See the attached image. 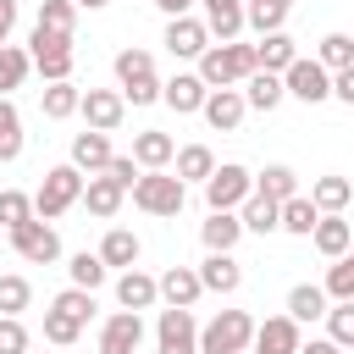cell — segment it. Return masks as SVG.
<instances>
[{
	"label": "cell",
	"instance_id": "d590c367",
	"mask_svg": "<svg viewBox=\"0 0 354 354\" xmlns=\"http://www.w3.org/2000/svg\"><path fill=\"white\" fill-rule=\"evenodd\" d=\"M28 72H33V55H28V50H17V44H6V50H0V94L11 100V88H22V83H28Z\"/></svg>",
	"mask_w": 354,
	"mask_h": 354
},
{
	"label": "cell",
	"instance_id": "ab89813d",
	"mask_svg": "<svg viewBox=\"0 0 354 354\" xmlns=\"http://www.w3.org/2000/svg\"><path fill=\"white\" fill-rule=\"evenodd\" d=\"M321 288H326V299H337V304H343V299H354V249H348L343 260H332V266H326V282H321Z\"/></svg>",
	"mask_w": 354,
	"mask_h": 354
},
{
	"label": "cell",
	"instance_id": "5bb4252c",
	"mask_svg": "<svg viewBox=\"0 0 354 354\" xmlns=\"http://www.w3.org/2000/svg\"><path fill=\"white\" fill-rule=\"evenodd\" d=\"M199 6H205V28H210L216 44H232V39L249 28V17H243L249 0H199Z\"/></svg>",
	"mask_w": 354,
	"mask_h": 354
},
{
	"label": "cell",
	"instance_id": "f546056e",
	"mask_svg": "<svg viewBox=\"0 0 354 354\" xmlns=\"http://www.w3.org/2000/svg\"><path fill=\"white\" fill-rule=\"evenodd\" d=\"M326 288H315V282H299V288H288V315L304 326V321H326Z\"/></svg>",
	"mask_w": 354,
	"mask_h": 354
},
{
	"label": "cell",
	"instance_id": "9f6ffc18",
	"mask_svg": "<svg viewBox=\"0 0 354 354\" xmlns=\"http://www.w3.org/2000/svg\"><path fill=\"white\" fill-rule=\"evenodd\" d=\"M271 6H282V11H293V0H271Z\"/></svg>",
	"mask_w": 354,
	"mask_h": 354
},
{
	"label": "cell",
	"instance_id": "db71d44e",
	"mask_svg": "<svg viewBox=\"0 0 354 354\" xmlns=\"http://www.w3.org/2000/svg\"><path fill=\"white\" fill-rule=\"evenodd\" d=\"M155 6H160L166 22H171V17H188V6H199V0H155Z\"/></svg>",
	"mask_w": 354,
	"mask_h": 354
},
{
	"label": "cell",
	"instance_id": "d6986e66",
	"mask_svg": "<svg viewBox=\"0 0 354 354\" xmlns=\"http://www.w3.org/2000/svg\"><path fill=\"white\" fill-rule=\"evenodd\" d=\"M111 160H116V149H111V133H94V127H88V133H77V138H72V166H77V171L100 177Z\"/></svg>",
	"mask_w": 354,
	"mask_h": 354
},
{
	"label": "cell",
	"instance_id": "f907efd6",
	"mask_svg": "<svg viewBox=\"0 0 354 354\" xmlns=\"http://www.w3.org/2000/svg\"><path fill=\"white\" fill-rule=\"evenodd\" d=\"M332 100L354 105V66H348V72H332Z\"/></svg>",
	"mask_w": 354,
	"mask_h": 354
},
{
	"label": "cell",
	"instance_id": "ac0fdd59",
	"mask_svg": "<svg viewBox=\"0 0 354 354\" xmlns=\"http://www.w3.org/2000/svg\"><path fill=\"white\" fill-rule=\"evenodd\" d=\"M199 293H205L199 266H166V277H160V299H166L171 310H194Z\"/></svg>",
	"mask_w": 354,
	"mask_h": 354
},
{
	"label": "cell",
	"instance_id": "e575fe53",
	"mask_svg": "<svg viewBox=\"0 0 354 354\" xmlns=\"http://www.w3.org/2000/svg\"><path fill=\"white\" fill-rule=\"evenodd\" d=\"M22 155V111L0 94V166H11Z\"/></svg>",
	"mask_w": 354,
	"mask_h": 354
},
{
	"label": "cell",
	"instance_id": "1f68e13d",
	"mask_svg": "<svg viewBox=\"0 0 354 354\" xmlns=\"http://www.w3.org/2000/svg\"><path fill=\"white\" fill-rule=\"evenodd\" d=\"M39 105H44V116H50V122H66V116H77V105H83V88H77V83H44Z\"/></svg>",
	"mask_w": 354,
	"mask_h": 354
},
{
	"label": "cell",
	"instance_id": "7402d4cb",
	"mask_svg": "<svg viewBox=\"0 0 354 354\" xmlns=\"http://www.w3.org/2000/svg\"><path fill=\"white\" fill-rule=\"evenodd\" d=\"M155 299H160V277H149V271H138V266L116 277V304H122V310H149Z\"/></svg>",
	"mask_w": 354,
	"mask_h": 354
},
{
	"label": "cell",
	"instance_id": "d6a6232c",
	"mask_svg": "<svg viewBox=\"0 0 354 354\" xmlns=\"http://www.w3.org/2000/svg\"><path fill=\"white\" fill-rule=\"evenodd\" d=\"M254 194L288 205V199L299 194V171H293V166H266V171H254Z\"/></svg>",
	"mask_w": 354,
	"mask_h": 354
},
{
	"label": "cell",
	"instance_id": "60d3db41",
	"mask_svg": "<svg viewBox=\"0 0 354 354\" xmlns=\"http://www.w3.org/2000/svg\"><path fill=\"white\" fill-rule=\"evenodd\" d=\"M28 55H33V61H44V55H77V50H72V33L33 28V39H28Z\"/></svg>",
	"mask_w": 354,
	"mask_h": 354
},
{
	"label": "cell",
	"instance_id": "8992f818",
	"mask_svg": "<svg viewBox=\"0 0 354 354\" xmlns=\"http://www.w3.org/2000/svg\"><path fill=\"white\" fill-rule=\"evenodd\" d=\"M249 194H254V171L238 166V160H221L216 177L205 183V205H210V210H243Z\"/></svg>",
	"mask_w": 354,
	"mask_h": 354
},
{
	"label": "cell",
	"instance_id": "b9f144b4",
	"mask_svg": "<svg viewBox=\"0 0 354 354\" xmlns=\"http://www.w3.org/2000/svg\"><path fill=\"white\" fill-rule=\"evenodd\" d=\"M50 310H61V315H72V321L88 326V315H94V293H88V288H61V293L50 299Z\"/></svg>",
	"mask_w": 354,
	"mask_h": 354
},
{
	"label": "cell",
	"instance_id": "c3c4849f",
	"mask_svg": "<svg viewBox=\"0 0 354 354\" xmlns=\"http://www.w3.org/2000/svg\"><path fill=\"white\" fill-rule=\"evenodd\" d=\"M33 343H28V326H22V315H0V354H28Z\"/></svg>",
	"mask_w": 354,
	"mask_h": 354
},
{
	"label": "cell",
	"instance_id": "7a4b0ae2",
	"mask_svg": "<svg viewBox=\"0 0 354 354\" xmlns=\"http://www.w3.org/2000/svg\"><path fill=\"white\" fill-rule=\"evenodd\" d=\"M116 88H122V100L127 105H155L160 100V77H155V55L149 50H138V44H127V50H116Z\"/></svg>",
	"mask_w": 354,
	"mask_h": 354
},
{
	"label": "cell",
	"instance_id": "8d00e7d4",
	"mask_svg": "<svg viewBox=\"0 0 354 354\" xmlns=\"http://www.w3.org/2000/svg\"><path fill=\"white\" fill-rule=\"evenodd\" d=\"M315 61H321L326 72H348V66H354V39H348V33H326V39L315 44Z\"/></svg>",
	"mask_w": 354,
	"mask_h": 354
},
{
	"label": "cell",
	"instance_id": "3957f363",
	"mask_svg": "<svg viewBox=\"0 0 354 354\" xmlns=\"http://www.w3.org/2000/svg\"><path fill=\"white\" fill-rule=\"evenodd\" d=\"M254 315L249 310H216L205 326H199V354H243L254 348Z\"/></svg>",
	"mask_w": 354,
	"mask_h": 354
},
{
	"label": "cell",
	"instance_id": "681fc988",
	"mask_svg": "<svg viewBox=\"0 0 354 354\" xmlns=\"http://www.w3.org/2000/svg\"><path fill=\"white\" fill-rule=\"evenodd\" d=\"M105 177H116V183H122V188H127V194H133V183H138V177H144V166H138V160H133V155H116V160H111V166H105Z\"/></svg>",
	"mask_w": 354,
	"mask_h": 354
},
{
	"label": "cell",
	"instance_id": "2e32d148",
	"mask_svg": "<svg viewBox=\"0 0 354 354\" xmlns=\"http://www.w3.org/2000/svg\"><path fill=\"white\" fill-rule=\"evenodd\" d=\"M304 337H299V321L293 315H271L254 326V354H299Z\"/></svg>",
	"mask_w": 354,
	"mask_h": 354
},
{
	"label": "cell",
	"instance_id": "ee69618b",
	"mask_svg": "<svg viewBox=\"0 0 354 354\" xmlns=\"http://www.w3.org/2000/svg\"><path fill=\"white\" fill-rule=\"evenodd\" d=\"M33 28H55V33H77V6L72 0H44Z\"/></svg>",
	"mask_w": 354,
	"mask_h": 354
},
{
	"label": "cell",
	"instance_id": "277c9868",
	"mask_svg": "<svg viewBox=\"0 0 354 354\" xmlns=\"http://www.w3.org/2000/svg\"><path fill=\"white\" fill-rule=\"evenodd\" d=\"M83 188H88V177L66 160V166H50L44 171V183H39V194H33V210H39V221H55V216H66L77 199H83Z\"/></svg>",
	"mask_w": 354,
	"mask_h": 354
},
{
	"label": "cell",
	"instance_id": "680465c9",
	"mask_svg": "<svg viewBox=\"0 0 354 354\" xmlns=\"http://www.w3.org/2000/svg\"><path fill=\"white\" fill-rule=\"evenodd\" d=\"M28 354H33V348H28Z\"/></svg>",
	"mask_w": 354,
	"mask_h": 354
},
{
	"label": "cell",
	"instance_id": "7dc6e473",
	"mask_svg": "<svg viewBox=\"0 0 354 354\" xmlns=\"http://www.w3.org/2000/svg\"><path fill=\"white\" fill-rule=\"evenodd\" d=\"M243 17H249V28H254L260 39H266V33H282V22H288V11H282V6H271V0H249V11H243Z\"/></svg>",
	"mask_w": 354,
	"mask_h": 354
},
{
	"label": "cell",
	"instance_id": "ffe728a7",
	"mask_svg": "<svg viewBox=\"0 0 354 354\" xmlns=\"http://www.w3.org/2000/svg\"><path fill=\"white\" fill-rule=\"evenodd\" d=\"M133 160H138L144 171H166V166L177 160V138L160 133V127H144V133L133 138Z\"/></svg>",
	"mask_w": 354,
	"mask_h": 354
},
{
	"label": "cell",
	"instance_id": "11a10c76",
	"mask_svg": "<svg viewBox=\"0 0 354 354\" xmlns=\"http://www.w3.org/2000/svg\"><path fill=\"white\" fill-rule=\"evenodd\" d=\"M77 11H100V6H111V0H72Z\"/></svg>",
	"mask_w": 354,
	"mask_h": 354
},
{
	"label": "cell",
	"instance_id": "7bdbcfd3",
	"mask_svg": "<svg viewBox=\"0 0 354 354\" xmlns=\"http://www.w3.org/2000/svg\"><path fill=\"white\" fill-rule=\"evenodd\" d=\"M77 337H83V321H72V315H61V310H44V343L72 348Z\"/></svg>",
	"mask_w": 354,
	"mask_h": 354
},
{
	"label": "cell",
	"instance_id": "6f0895ef",
	"mask_svg": "<svg viewBox=\"0 0 354 354\" xmlns=\"http://www.w3.org/2000/svg\"><path fill=\"white\" fill-rule=\"evenodd\" d=\"M348 354H354V348H348Z\"/></svg>",
	"mask_w": 354,
	"mask_h": 354
},
{
	"label": "cell",
	"instance_id": "ba28073f",
	"mask_svg": "<svg viewBox=\"0 0 354 354\" xmlns=\"http://www.w3.org/2000/svg\"><path fill=\"white\" fill-rule=\"evenodd\" d=\"M282 83H288V94L304 100V105H326V100H332V72H326L315 55H299V61L282 72Z\"/></svg>",
	"mask_w": 354,
	"mask_h": 354
},
{
	"label": "cell",
	"instance_id": "f5cc1de1",
	"mask_svg": "<svg viewBox=\"0 0 354 354\" xmlns=\"http://www.w3.org/2000/svg\"><path fill=\"white\" fill-rule=\"evenodd\" d=\"M299 354H348V348H337V343H332V337H310V343H304V348H299Z\"/></svg>",
	"mask_w": 354,
	"mask_h": 354
},
{
	"label": "cell",
	"instance_id": "484cf974",
	"mask_svg": "<svg viewBox=\"0 0 354 354\" xmlns=\"http://www.w3.org/2000/svg\"><path fill=\"white\" fill-rule=\"evenodd\" d=\"M122 199H127V188L116 183V177H88V188H83V205H88V216H100V221H111L116 210H122Z\"/></svg>",
	"mask_w": 354,
	"mask_h": 354
},
{
	"label": "cell",
	"instance_id": "f35d334b",
	"mask_svg": "<svg viewBox=\"0 0 354 354\" xmlns=\"http://www.w3.org/2000/svg\"><path fill=\"white\" fill-rule=\"evenodd\" d=\"M66 271H72V288H88V293H94V288H105V277H111V266H105L100 254H88V249H83V254H72V266H66Z\"/></svg>",
	"mask_w": 354,
	"mask_h": 354
},
{
	"label": "cell",
	"instance_id": "52a82bcc",
	"mask_svg": "<svg viewBox=\"0 0 354 354\" xmlns=\"http://www.w3.org/2000/svg\"><path fill=\"white\" fill-rule=\"evenodd\" d=\"M6 243H11L28 266H55V260H61V238H55V227H50V221H39V216H33V221H22L17 232H6Z\"/></svg>",
	"mask_w": 354,
	"mask_h": 354
},
{
	"label": "cell",
	"instance_id": "4dcf8cb0",
	"mask_svg": "<svg viewBox=\"0 0 354 354\" xmlns=\"http://www.w3.org/2000/svg\"><path fill=\"white\" fill-rule=\"evenodd\" d=\"M171 166H177L183 183H210V177H216V155H210V144H183Z\"/></svg>",
	"mask_w": 354,
	"mask_h": 354
},
{
	"label": "cell",
	"instance_id": "836d02e7",
	"mask_svg": "<svg viewBox=\"0 0 354 354\" xmlns=\"http://www.w3.org/2000/svg\"><path fill=\"white\" fill-rule=\"evenodd\" d=\"M315 221H321V210H315V199H310V194H293V199L282 205V232L310 238V232H315Z\"/></svg>",
	"mask_w": 354,
	"mask_h": 354
},
{
	"label": "cell",
	"instance_id": "5b68a950",
	"mask_svg": "<svg viewBox=\"0 0 354 354\" xmlns=\"http://www.w3.org/2000/svg\"><path fill=\"white\" fill-rule=\"evenodd\" d=\"M133 205H138L144 216H177V210L188 205V183H183L177 171H144V177L133 183Z\"/></svg>",
	"mask_w": 354,
	"mask_h": 354
},
{
	"label": "cell",
	"instance_id": "30bf717a",
	"mask_svg": "<svg viewBox=\"0 0 354 354\" xmlns=\"http://www.w3.org/2000/svg\"><path fill=\"white\" fill-rule=\"evenodd\" d=\"M77 116H83L94 133H116V127H122V116H127V100H122V88H83Z\"/></svg>",
	"mask_w": 354,
	"mask_h": 354
},
{
	"label": "cell",
	"instance_id": "8fae6325",
	"mask_svg": "<svg viewBox=\"0 0 354 354\" xmlns=\"http://www.w3.org/2000/svg\"><path fill=\"white\" fill-rule=\"evenodd\" d=\"M160 44H166L177 61H199V55L210 50V28H205V17H171Z\"/></svg>",
	"mask_w": 354,
	"mask_h": 354
},
{
	"label": "cell",
	"instance_id": "83f0119b",
	"mask_svg": "<svg viewBox=\"0 0 354 354\" xmlns=\"http://www.w3.org/2000/svg\"><path fill=\"white\" fill-rule=\"evenodd\" d=\"M243 100H249V111H277V105L288 100V83H282L277 72H249Z\"/></svg>",
	"mask_w": 354,
	"mask_h": 354
},
{
	"label": "cell",
	"instance_id": "7c38bea8",
	"mask_svg": "<svg viewBox=\"0 0 354 354\" xmlns=\"http://www.w3.org/2000/svg\"><path fill=\"white\" fill-rule=\"evenodd\" d=\"M138 343H144V315H138V310L105 315V326H100V354H138Z\"/></svg>",
	"mask_w": 354,
	"mask_h": 354
},
{
	"label": "cell",
	"instance_id": "cb8c5ba5",
	"mask_svg": "<svg viewBox=\"0 0 354 354\" xmlns=\"http://www.w3.org/2000/svg\"><path fill=\"white\" fill-rule=\"evenodd\" d=\"M254 61H260V72H277V77H282V72L299 61V44L288 39V28H282V33H266V39H254Z\"/></svg>",
	"mask_w": 354,
	"mask_h": 354
},
{
	"label": "cell",
	"instance_id": "816d5d0a",
	"mask_svg": "<svg viewBox=\"0 0 354 354\" xmlns=\"http://www.w3.org/2000/svg\"><path fill=\"white\" fill-rule=\"evenodd\" d=\"M11 28H17V0H0V50L11 44Z\"/></svg>",
	"mask_w": 354,
	"mask_h": 354
},
{
	"label": "cell",
	"instance_id": "9a60e30c",
	"mask_svg": "<svg viewBox=\"0 0 354 354\" xmlns=\"http://www.w3.org/2000/svg\"><path fill=\"white\" fill-rule=\"evenodd\" d=\"M205 100H210V88H205L199 72H177V77H166V88H160V105H171L177 116L205 111Z\"/></svg>",
	"mask_w": 354,
	"mask_h": 354
},
{
	"label": "cell",
	"instance_id": "9c48e42d",
	"mask_svg": "<svg viewBox=\"0 0 354 354\" xmlns=\"http://www.w3.org/2000/svg\"><path fill=\"white\" fill-rule=\"evenodd\" d=\"M155 348L160 354H199V321H194V310H160V321H155Z\"/></svg>",
	"mask_w": 354,
	"mask_h": 354
},
{
	"label": "cell",
	"instance_id": "6da1fadb",
	"mask_svg": "<svg viewBox=\"0 0 354 354\" xmlns=\"http://www.w3.org/2000/svg\"><path fill=\"white\" fill-rule=\"evenodd\" d=\"M249 72H260V61H254V44H210L205 55H199V77H205V88H238V83H249Z\"/></svg>",
	"mask_w": 354,
	"mask_h": 354
},
{
	"label": "cell",
	"instance_id": "91938a15",
	"mask_svg": "<svg viewBox=\"0 0 354 354\" xmlns=\"http://www.w3.org/2000/svg\"><path fill=\"white\" fill-rule=\"evenodd\" d=\"M0 232H6V227H0Z\"/></svg>",
	"mask_w": 354,
	"mask_h": 354
},
{
	"label": "cell",
	"instance_id": "4fadbf2b",
	"mask_svg": "<svg viewBox=\"0 0 354 354\" xmlns=\"http://www.w3.org/2000/svg\"><path fill=\"white\" fill-rule=\"evenodd\" d=\"M199 116H205L216 133H238L243 116H249V100H243V88H210V100H205Z\"/></svg>",
	"mask_w": 354,
	"mask_h": 354
},
{
	"label": "cell",
	"instance_id": "603a6c76",
	"mask_svg": "<svg viewBox=\"0 0 354 354\" xmlns=\"http://www.w3.org/2000/svg\"><path fill=\"white\" fill-rule=\"evenodd\" d=\"M199 282H205V293H238L243 288V266L232 254H205L199 260Z\"/></svg>",
	"mask_w": 354,
	"mask_h": 354
},
{
	"label": "cell",
	"instance_id": "f6af8a7d",
	"mask_svg": "<svg viewBox=\"0 0 354 354\" xmlns=\"http://www.w3.org/2000/svg\"><path fill=\"white\" fill-rule=\"evenodd\" d=\"M28 299H33V288H28V277H17V271H6V277H0V315H22V310H28Z\"/></svg>",
	"mask_w": 354,
	"mask_h": 354
},
{
	"label": "cell",
	"instance_id": "f1b7e54d",
	"mask_svg": "<svg viewBox=\"0 0 354 354\" xmlns=\"http://www.w3.org/2000/svg\"><path fill=\"white\" fill-rule=\"evenodd\" d=\"M238 216H243V232H260V238H266V232H282V205L266 199V194H249Z\"/></svg>",
	"mask_w": 354,
	"mask_h": 354
},
{
	"label": "cell",
	"instance_id": "4316f807",
	"mask_svg": "<svg viewBox=\"0 0 354 354\" xmlns=\"http://www.w3.org/2000/svg\"><path fill=\"white\" fill-rule=\"evenodd\" d=\"M310 243H315L326 260H343V254L354 249V227H348L343 216H321V221H315V232H310Z\"/></svg>",
	"mask_w": 354,
	"mask_h": 354
},
{
	"label": "cell",
	"instance_id": "bcb514c9",
	"mask_svg": "<svg viewBox=\"0 0 354 354\" xmlns=\"http://www.w3.org/2000/svg\"><path fill=\"white\" fill-rule=\"evenodd\" d=\"M326 337L337 348H354V299H343V304L326 310Z\"/></svg>",
	"mask_w": 354,
	"mask_h": 354
},
{
	"label": "cell",
	"instance_id": "d4e9b609",
	"mask_svg": "<svg viewBox=\"0 0 354 354\" xmlns=\"http://www.w3.org/2000/svg\"><path fill=\"white\" fill-rule=\"evenodd\" d=\"M310 199H315V210H321V216H343V210H348V199H354V183H348V177H337V171H326V177H315V183H310Z\"/></svg>",
	"mask_w": 354,
	"mask_h": 354
},
{
	"label": "cell",
	"instance_id": "e0dca14e",
	"mask_svg": "<svg viewBox=\"0 0 354 354\" xmlns=\"http://www.w3.org/2000/svg\"><path fill=\"white\" fill-rule=\"evenodd\" d=\"M238 238H243V216H238V210H210V221L199 227L205 254H232Z\"/></svg>",
	"mask_w": 354,
	"mask_h": 354
},
{
	"label": "cell",
	"instance_id": "74e56055",
	"mask_svg": "<svg viewBox=\"0 0 354 354\" xmlns=\"http://www.w3.org/2000/svg\"><path fill=\"white\" fill-rule=\"evenodd\" d=\"M39 210H33V194H22V188H0V227L6 232H17L22 221H33Z\"/></svg>",
	"mask_w": 354,
	"mask_h": 354
},
{
	"label": "cell",
	"instance_id": "44dd1931",
	"mask_svg": "<svg viewBox=\"0 0 354 354\" xmlns=\"http://www.w3.org/2000/svg\"><path fill=\"white\" fill-rule=\"evenodd\" d=\"M111 271H133L138 266V254H144V243H138V232H127V227H111L105 238H100V249H94Z\"/></svg>",
	"mask_w": 354,
	"mask_h": 354
}]
</instances>
